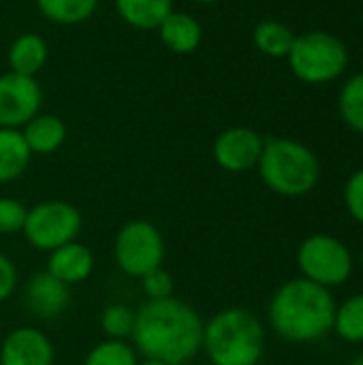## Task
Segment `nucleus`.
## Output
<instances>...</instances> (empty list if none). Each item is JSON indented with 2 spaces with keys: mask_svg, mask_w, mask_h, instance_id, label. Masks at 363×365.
Wrapping results in <instances>:
<instances>
[{
  "mask_svg": "<svg viewBox=\"0 0 363 365\" xmlns=\"http://www.w3.org/2000/svg\"><path fill=\"white\" fill-rule=\"evenodd\" d=\"M203 327L201 317L188 304L169 297L148 302L135 312L133 340L145 359L182 365L203 349Z\"/></svg>",
  "mask_w": 363,
  "mask_h": 365,
  "instance_id": "obj_1",
  "label": "nucleus"
},
{
  "mask_svg": "<svg viewBox=\"0 0 363 365\" xmlns=\"http://www.w3.org/2000/svg\"><path fill=\"white\" fill-rule=\"evenodd\" d=\"M336 308L329 289L306 278H293L274 293L270 325L289 342H315L334 331Z\"/></svg>",
  "mask_w": 363,
  "mask_h": 365,
  "instance_id": "obj_2",
  "label": "nucleus"
},
{
  "mask_svg": "<svg viewBox=\"0 0 363 365\" xmlns=\"http://www.w3.org/2000/svg\"><path fill=\"white\" fill-rule=\"evenodd\" d=\"M203 349L214 365H257L263 357L265 331L250 310L227 308L203 327Z\"/></svg>",
  "mask_w": 363,
  "mask_h": 365,
  "instance_id": "obj_3",
  "label": "nucleus"
},
{
  "mask_svg": "<svg viewBox=\"0 0 363 365\" xmlns=\"http://www.w3.org/2000/svg\"><path fill=\"white\" fill-rule=\"evenodd\" d=\"M261 180L282 197H304L319 184L321 165L317 154L293 139H272L259 158Z\"/></svg>",
  "mask_w": 363,
  "mask_h": 365,
  "instance_id": "obj_4",
  "label": "nucleus"
},
{
  "mask_svg": "<svg viewBox=\"0 0 363 365\" xmlns=\"http://www.w3.org/2000/svg\"><path fill=\"white\" fill-rule=\"evenodd\" d=\"M287 60L300 81L323 86L338 79L347 71L349 49L336 34L325 30H310L295 36Z\"/></svg>",
  "mask_w": 363,
  "mask_h": 365,
  "instance_id": "obj_5",
  "label": "nucleus"
},
{
  "mask_svg": "<svg viewBox=\"0 0 363 365\" xmlns=\"http://www.w3.org/2000/svg\"><path fill=\"white\" fill-rule=\"evenodd\" d=\"M302 278L325 289L344 284L353 274L351 250L334 235H310L297 250Z\"/></svg>",
  "mask_w": 363,
  "mask_h": 365,
  "instance_id": "obj_6",
  "label": "nucleus"
},
{
  "mask_svg": "<svg viewBox=\"0 0 363 365\" xmlns=\"http://www.w3.org/2000/svg\"><path fill=\"white\" fill-rule=\"evenodd\" d=\"M81 229V214L64 201H45L28 210L24 222L26 240L39 250H56L75 242Z\"/></svg>",
  "mask_w": 363,
  "mask_h": 365,
  "instance_id": "obj_7",
  "label": "nucleus"
},
{
  "mask_svg": "<svg viewBox=\"0 0 363 365\" xmlns=\"http://www.w3.org/2000/svg\"><path fill=\"white\" fill-rule=\"evenodd\" d=\"M113 252L116 263L124 274L141 278L148 272L160 267L165 259V242L152 222L133 220L118 231Z\"/></svg>",
  "mask_w": 363,
  "mask_h": 365,
  "instance_id": "obj_8",
  "label": "nucleus"
},
{
  "mask_svg": "<svg viewBox=\"0 0 363 365\" xmlns=\"http://www.w3.org/2000/svg\"><path fill=\"white\" fill-rule=\"evenodd\" d=\"M43 92L34 77L4 73L0 75V128L26 126L41 109Z\"/></svg>",
  "mask_w": 363,
  "mask_h": 365,
  "instance_id": "obj_9",
  "label": "nucleus"
},
{
  "mask_svg": "<svg viewBox=\"0 0 363 365\" xmlns=\"http://www.w3.org/2000/svg\"><path fill=\"white\" fill-rule=\"evenodd\" d=\"M265 141L261 135L246 126H233L218 135L214 143L216 163L231 173H242L259 165Z\"/></svg>",
  "mask_w": 363,
  "mask_h": 365,
  "instance_id": "obj_10",
  "label": "nucleus"
},
{
  "mask_svg": "<svg viewBox=\"0 0 363 365\" xmlns=\"http://www.w3.org/2000/svg\"><path fill=\"white\" fill-rule=\"evenodd\" d=\"M2 365H53V346L49 338L34 327L11 331L0 351Z\"/></svg>",
  "mask_w": 363,
  "mask_h": 365,
  "instance_id": "obj_11",
  "label": "nucleus"
},
{
  "mask_svg": "<svg viewBox=\"0 0 363 365\" xmlns=\"http://www.w3.org/2000/svg\"><path fill=\"white\" fill-rule=\"evenodd\" d=\"M71 304L68 284L51 276L49 272L34 274L26 284V308L39 319H56Z\"/></svg>",
  "mask_w": 363,
  "mask_h": 365,
  "instance_id": "obj_12",
  "label": "nucleus"
},
{
  "mask_svg": "<svg viewBox=\"0 0 363 365\" xmlns=\"http://www.w3.org/2000/svg\"><path fill=\"white\" fill-rule=\"evenodd\" d=\"M92 267H94L92 252L77 242H71L51 250L49 263H47V272L68 287L86 280L92 274Z\"/></svg>",
  "mask_w": 363,
  "mask_h": 365,
  "instance_id": "obj_13",
  "label": "nucleus"
},
{
  "mask_svg": "<svg viewBox=\"0 0 363 365\" xmlns=\"http://www.w3.org/2000/svg\"><path fill=\"white\" fill-rule=\"evenodd\" d=\"M158 34L160 41L165 43V47L173 53H193L199 45H201V24L182 11H171L165 21L158 26Z\"/></svg>",
  "mask_w": 363,
  "mask_h": 365,
  "instance_id": "obj_14",
  "label": "nucleus"
},
{
  "mask_svg": "<svg viewBox=\"0 0 363 365\" xmlns=\"http://www.w3.org/2000/svg\"><path fill=\"white\" fill-rule=\"evenodd\" d=\"M32 154H51L66 139V126L58 115H34L21 130Z\"/></svg>",
  "mask_w": 363,
  "mask_h": 365,
  "instance_id": "obj_15",
  "label": "nucleus"
},
{
  "mask_svg": "<svg viewBox=\"0 0 363 365\" xmlns=\"http://www.w3.org/2000/svg\"><path fill=\"white\" fill-rule=\"evenodd\" d=\"M116 11L133 28L156 30L173 11V0H116Z\"/></svg>",
  "mask_w": 363,
  "mask_h": 365,
  "instance_id": "obj_16",
  "label": "nucleus"
},
{
  "mask_svg": "<svg viewBox=\"0 0 363 365\" xmlns=\"http://www.w3.org/2000/svg\"><path fill=\"white\" fill-rule=\"evenodd\" d=\"M30 148L17 128H0V182L17 180L28 163H30Z\"/></svg>",
  "mask_w": 363,
  "mask_h": 365,
  "instance_id": "obj_17",
  "label": "nucleus"
},
{
  "mask_svg": "<svg viewBox=\"0 0 363 365\" xmlns=\"http://www.w3.org/2000/svg\"><path fill=\"white\" fill-rule=\"evenodd\" d=\"M47 62V43L39 34H21L13 41L9 49L11 71L17 75L34 77Z\"/></svg>",
  "mask_w": 363,
  "mask_h": 365,
  "instance_id": "obj_18",
  "label": "nucleus"
},
{
  "mask_svg": "<svg viewBox=\"0 0 363 365\" xmlns=\"http://www.w3.org/2000/svg\"><path fill=\"white\" fill-rule=\"evenodd\" d=\"M295 36L297 34H293V30L287 24L274 19L261 21L252 32V41L257 49L270 58H287L295 43Z\"/></svg>",
  "mask_w": 363,
  "mask_h": 365,
  "instance_id": "obj_19",
  "label": "nucleus"
},
{
  "mask_svg": "<svg viewBox=\"0 0 363 365\" xmlns=\"http://www.w3.org/2000/svg\"><path fill=\"white\" fill-rule=\"evenodd\" d=\"M36 6L49 21L75 26L94 15L98 0H36Z\"/></svg>",
  "mask_w": 363,
  "mask_h": 365,
  "instance_id": "obj_20",
  "label": "nucleus"
},
{
  "mask_svg": "<svg viewBox=\"0 0 363 365\" xmlns=\"http://www.w3.org/2000/svg\"><path fill=\"white\" fill-rule=\"evenodd\" d=\"M338 111H340V118L342 122L363 135V71L353 75L342 88H340V94H338Z\"/></svg>",
  "mask_w": 363,
  "mask_h": 365,
  "instance_id": "obj_21",
  "label": "nucleus"
},
{
  "mask_svg": "<svg viewBox=\"0 0 363 365\" xmlns=\"http://www.w3.org/2000/svg\"><path fill=\"white\" fill-rule=\"evenodd\" d=\"M334 329L344 342H363V293L349 297L344 304L336 308Z\"/></svg>",
  "mask_w": 363,
  "mask_h": 365,
  "instance_id": "obj_22",
  "label": "nucleus"
},
{
  "mask_svg": "<svg viewBox=\"0 0 363 365\" xmlns=\"http://www.w3.org/2000/svg\"><path fill=\"white\" fill-rule=\"evenodd\" d=\"M83 365H137V353L124 340H105L88 353Z\"/></svg>",
  "mask_w": 363,
  "mask_h": 365,
  "instance_id": "obj_23",
  "label": "nucleus"
},
{
  "mask_svg": "<svg viewBox=\"0 0 363 365\" xmlns=\"http://www.w3.org/2000/svg\"><path fill=\"white\" fill-rule=\"evenodd\" d=\"M101 325H103L105 334L111 340H124V338L133 336V329H135V312L128 306H122V304L107 306L103 310Z\"/></svg>",
  "mask_w": 363,
  "mask_h": 365,
  "instance_id": "obj_24",
  "label": "nucleus"
},
{
  "mask_svg": "<svg viewBox=\"0 0 363 365\" xmlns=\"http://www.w3.org/2000/svg\"><path fill=\"white\" fill-rule=\"evenodd\" d=\"M141 289L150 297V302L169 299L173 295V278L163 267H156L145 276H141Z\"/></svg>",
  "mask_w": 363,
  "mask_h": 365,
  "instance_id": "obj_25",
  "label": "nucleus"
},
{
  "mask_svg": "<svg viewBox=\"0 0 363 365\" xmlns=\"http://www.w3.org/2000/svg\"><path fill=\"white\" fill-rule=\"evenodd\" d=\"M28 210L15 199H0V235H13L24 229Z\"/></svg>",
  "mask_w": 363,
  "mask_h": 365,
  "instance_id": "obj_26",
  "label": "nucleus"
},
{
  "mask_svg": "<svg viewBox=\"0 0 363 365\" xmlns=\"http://www.w3.org/2000/svg\"><path fill=\"white\" fill-rule=\"evenodd\" d=\"M344 205L353 220L363 225V167L357 169L344 186Z\"/></svg>",
  "mask_w": 363,
  "mask_h": 365,
  "instance_id": "obj_27",
  "label": "nucleus"
},
{
  "mask_svg": "<svg viewBox=\"0 0 363 365\" xmlns=\"http://www.w3.org/2000/svg\"><path fill=\"white\" fill-rule=\"evenodd\" d=\"M15 287H17V269L11 263V259L0 255V302L9 299Z\"/></svg>",
  "mask_w": 363,
  "mask_h": 365,
  "instance_id": "obj_28",
  "label": "nucleus"
},
{
  "mask_svg": "<svg viewBox=\"0 0 363 365\" xmlns=\"http://www.w3.org/2000/svg\"><path fill=\"white\" fill-rule=\"evenodd\" d=\"M137 365H167V364H163V361H158V359H145V361H141V364H137Z\"/></svg>",
  "mask_w": 363,
  "mask_h": 365,
  "instance_id": "obj_29",
  "label": "nucleus"
},
{
  "mask_svg": "<svg viewBox=\"0 0 363 365\" xmlns=\"http://www.w3.org/2000/svg\"><path fill=\"white\" fill-rule=\"evenodd\" d=\"M195 2H199V4H214V2H218V0H195Z\"/></svg>",
  "mask_w": 363,
  "mask_h": 365,
  "instance_id": "obj_30",
  "label": "nucleus"
},
{
  "mask_svg": "<svg viewBox=\"0 0 363 365\" xmlns=\"http://www.w3.org/2000/svg\"><path fill=\"white\" fill-rule=\"evenodd\" d=\"M351 365H363V355H359V357H357V359H355Z\"/></svg>",
  "mask_w": 363,
  "mask_h": 365,
  "instance_id": "obj_31",
  "label": "nucleus"
},
{
  "mask_svg": "<svg viewBox=\"0 0 363 365\" xmlns=\"http://www.w3.org/2000/svg\"><path fill=\"white\" fill-rule=\"evenodd\" d=\"M362 267H363V248H362Z\"/></svg>",
  "mask_w": 363,
  "mask_h": 365,
  "instance_id": "obj_32",
  "label": "nucleus"
},
{
  "mask_svg": "<svg viewBox=\"0 0 363 365\" xmlns=\"http://www.w3.org/2000/svg\"><path fill=\"white\" fill-rule=\"evenodd\" d=\"M362 66H363V56H362Z\"/></svg>",
  "mask_w": 363,
  "mask_h": 365,
  "instance_id": "obj_33",
  "label": "nucleus"
},
{
  "mask_svg": "<svg viewBox=\"0 0 363 365\" xmlns=\"http://www.w3.org/2000/svg\"><path fill=\"white\" fill-rule=\"evenodd\" d=\"M0 365H2V364H0Z\"/></svg>",
  "mask_w": 363,
  "mask_h": 365,
  "instance_id": "obj_34",
  "label": "nucleus"
}]
</instances>
